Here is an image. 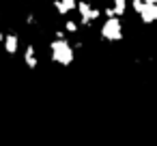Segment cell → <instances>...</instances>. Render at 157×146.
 Instances as JSON below:
<instances>
[{
	"label": "cell",
	"mask_w": 157,
	"mask_h": 146,
	"mask_svg": "<svg viewBox=\"0 0 157 146\" xmlns=\"http://www.w3.org/2000/svg\"><path fill=\"white\" fill-rule=\"evenodd\" d=\"M48 54H50V60L58 67H71L75 60V47L67 37H63V39L52 37V41L48 45Z\"/></svg>",
	"instance_id": "1"
},
{
	"label": "cell",
	"mask_w": 157,
	"mask_h": 146,
	"mask_svg": "<svg viewBox=\"0 0 157 146\" xmlns=\"http://www.w3.org/2000/svg\"><path fill=\"white\" fill-rule=\"evenodd\" d=\"M75 13H78L80 28H93V26L99 22V17L103 15L101 9L95 7L90 0H78V9H75Z\"/></svg>",
	"instance_id": "2"
},
{
	"label": "cell",
	"mask_w": 157,
	"mask_h": 146,
	"mask_svg": "<svg viewBox=\"0 0 157 146\" xmlns=\"http://www.w3.org/2000/svg\"><path fill=\"white\" fill-rule=\"evenodd\" d=\"M99 37L105 43L123 41V20L121 17H103V22L99 26Z\"/></svg>",
	"instance_id": "3"
},
{
	"label": "cell",
	"mask_w": 157,
	"mask_h": 146,
	"mask_svg": "<svg viewBox=\"0 0 157 146\" xmlns=\"http://www.w3.org/2000/svg\"><path fill=\"white\" fill-rule=\"evenodd\" d=\"M129 7L133 9V13H138V17L144 26L157 24V5H148V2H142V0H131Z\"/></svg>",
	"instance_id": "4"
},
{
	"label": "cell",
	"mask_w": 157,
	"mask_h": 146,
	"mask_svg": "<svg viewBox=\"0 0 157 146\" xmlns=\"http://www.w3.org/2000/svg\"><path fill=\"white\" fill-rule=\"evenodd\" d=\"M127 7H129L127 0H108V5L101 9V13L103 17H123L127 13Z\"/></svg>",
	"instance_id": "5"
},
{
	"label": "cell",
	"mask_w": 157,
	"mask_h": 146,
	"mask_svg": "<svg viewBox=\"0 0 157 146\" xmlns=\"http://www.w3.org/2000/svg\"><path fill=\"white\" fill-rule=\"evenodd\" d=\"M20 47H22V39L15 30L11 32H5V41H2V50L7 56H17L20 54Z\"/></svg>",
	"instance_id": "6"
},
{
	"label": "cell",
	"mask_w": 157,
	"mask_h": 146,
	"mask_svg": "<svg viewBox=\"0 0 157 146\" xmlns=\"http://www.w3.org/2000/svg\"><path fill=\"white\" fill-rule=\"evenodd\" d=\"M52 9L60 17H69L78 9V0H52Z\"/></svg>",
	"instance_id": "7"
},
{
	"label": "cell",
	"mask_w": 157,
	"mask_h": 146,
	"mask_svg": "<svg viewBox=\"0 0 157 146\" xmlns=\"http://www.w3.org/2000/svg\"><path fill=\"white\" fill-rule=\"evenodd\" d=\"M22 58H24V65H26L28 69H37V67H39V54H37V47H35L33 43L24 47Z\"/></svg>",
	"instance_id": "8"
},
{
	"label": "cell",
	"mask_w": 157,
	"mask_h": 146,
	"mask_svg": "<svg viewBox=\"0 0 157 146\" xmlns=\"http://www.w3.org/2000/svg\"><path fill=\"white\" fill-rule=\"evenodd\" d=\"M63 30H65L67 35H78V32H80V22L73 20V17H67L65 24H63Z\"/></svg>",
	"instance_id": "9"
},
{
	"label": "cell",
	"mask_w": 157,
	"mask_h": 146,
	"mask_svg": "<svg viewBox=\"0 0 157 146\" xmlns=\"http://www.w3.org/2000/svg\"><path fill=\"white\" fill-rule=\"evenodd\" d=\"M26 24H28V26H35V24H37V15H35V13H28V15H26Z\"/></svg>",
	"instance_id": "10"
},
{
	"label": "cell",
	"mask_w": 157,
	"mask_h": 146,
	"mask_svg": "<svg viewBox=\"0 0 157 146\" xmlns=\"http://www.w3.org/2000/svg\"><path fill=\"white\" fill-rule=\"evenodd\" d=\"M2 41H5V32L0 30V45H2Z\"/></svg>",
	"instance_id": "11"
},
{
	"label": "cell",
	"mask_w": 157,
	"mask_h": 146,
	"mask_svg": "<svg viewBox=\"0 0 157 146\" xmlns=\"http://www.w3.org/2000/svg\"><path fill=\"white\" fill-rule=\"evenodd\" d=\"M142 2H148V5H157V0H142Z\"/></svg>",
	"instance_id": "12"
}]
</instances>
